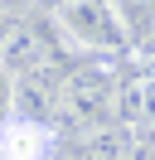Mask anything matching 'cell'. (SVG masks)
I'll return each instance as SVG.
<instances>
[{"mask_svg": "<svg viewBox=\"0 0 155 160\" xmlns=\"http://www.w3.org/2000/svg\"><path fill=\"white\" fill-rule=\"evenodd\" d=\"M53 20L63 24V34L78 44L82 58H126V53H136V39L112 0H68Z\"/></svg>", "mask_w": 155, "mask_h": 160, "instance_id": "cell-1", "label": "cell"}, {"mask_svg": "<svg viewBox=\"0 0 155 160\" xmlns=\"http://www.w3.org/2000/svg\"><path fill=\"white\" fill-rule=\"evenodd\" d=\"M68 73L73 68H68L63 58H53V63H44V68L24 73V78H15V117L58 131L63 102H68Z\"/></svg>", "mask_w": 155, "mask_h": 160, "instance_id": "cell-2", "label": "cell"}, {"mask_svg": "<svg viewBox=\"0 0 155 160\" xmlns=\"http://www.w3.org/2000/svg\"><path fill=\"white\" fill-rule=\"evenodd\" d=\"M116 121L131 126L136 136L155 126V58L150 53H145L141 68H131L116 82Z\"/></svg>", "mask_w": 155, "mask_h": 160, "instance_id": "cell-3", "label": "cell"}, {"mask_svg": "<svg viewBox=\"0 0 155 160\" xmlns=\"http://www.w3.org/2000/svg\"><path fill=\"white\" fill-rule=\"evenodd\" d=\"M58 131L53 126H39V121L24 117H10L0 126V160H53L58 155Z\"/></svg>", "mask_w": 155, "mask_h": 160, "instance_id": "cell-4", "label": "cell"}, {"mask_svg": "<svg viewBox=\"0 0 155 160\" xmlns=\"http://www.w3.org/2000/svg\"><path fill=\"white\" fill-rule=\"evenodd\" d=\"M136 146H141V136H136L131 126L107 121V126H97V131H87V136H78V160H126Z\"/></svg>", "mask_w": 155, "mask_h": 160, "instance_id": "cell-5", "label": "cell"}, {"mask_svg": "<svg viewBox=\"0 0 155 160\" xmlns=\"http://www.w3.org/2000/svg\"><path fill=\"white\" fill-rule=\"evenodd\" d=\"M116 10H121V20H126V29H131V39H136V49H141L145 39L155 34V0H112Z\"/></svg>", "mask_w": 155, "mask_h": 160, "instance_id": "cell-6", "label": "cell"}, {"mask_svg": "<svg viewBox=\"0 0 155 160\" xmlns=\"http://www.w3.org/2000/svg\"><path fill=\"white\" fill-rule=\"evenodd\" d=\"M15 117V73H5L0 68V126Z\"/></svg>", "mask_w": 155, "mask_h": 160, "instance_id": "cell-7", "label": "cell"}, {"mask_svg": "<svg viewBox=\"0 0 155 160\" xmlns=\"http://www.w3.org/2000/svg\"><path fill=\"white\" fill-rule=\"evenodd\" d=\"M29 5H34V0H0V15H10V20H15V15L29 10Z\"/></svg>", "mask_w": 155, "mask_h": 160, "instance_id": "cell-8", "label": "cell"}, {"mask_svg": "<svg viewBox=\"0 0 155 160\" xmlns=\"http://www.w3.org/2000/svg\"><path fill=\"white\" fill-rule=\"evenodd\" d=\"M34 5H39V10H44V15H58V10H63V5H68V0H34Z\"/></svg>", "mask_w": 155, "mask_h": 160, "instance_id": "cell-9", "label": "cell"}, {"mask_svg": "<svg viewBox=\"0 0 155 160\" xmlns=\"http://www.w3.org/2000/svg\"><path fill=\"white\" fill-rule=\"evenodd\" d=\"M126 160H155V150H150V146H145V141H141V146H136V150H131V155H126Z\"/></svg>", "mask_w": 155, "mask_h": 160, "instance_id": "cell-10", "label": "cell"}, {"mask_svg": "<svg viewBox=\"0 0 155 160\" xmlns=\"http://www.w3.org/2000/svg\"><path fill=\"white\" fill-rule=\"evenodd\" d=\"M5 34H10V15H0V49H5Z\"/></svg>", "mask_w": 155, "mask_h": 160, "instance_id": "cell-11", "label": "cell"}, {"mask_svg": "<svg viewBox=\"0 0 155 160\" xmlns=\"http://www.w3.org/2000/svg\"><path fill=\"white\" fill-rule=\"evenodd\" d=\"M141 141H145V146L155 150V126H150V131H141Z\"/></svg>", "mask_w": 155, "mask_h": 160, "instance_id": "cell-12", "label": "cell"}]
</instances>
